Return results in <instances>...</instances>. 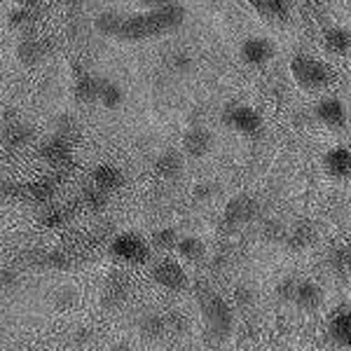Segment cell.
Here are the masks:
<instances>
[{
	"mask_svg": "<svg viewBox=\"0 0 351 351\" xmlns=\"http://www.w3.org/2000/svg\"><path fill=\"white\" fill-rule=\"evenodd\" d=\"M16 52H19V59L24 61V64H38V61L47 54V45L43 40H36V38H24Z\"/></svg>",
	"mask_w": 351,
	"mask_h": 351,
	"instance_id": "27",
	"label": "cell"
},
{
	"mask_svg": "<svg viewBox=\"0 0 351 351\" xmlns=\"http://www.w3.org/2000/svg\"><path fill=\"white\" fill-rule=\"evenodd\" d=\"M127 295H129L127 276H124L122 271H115V274H110L108 281H106L104 293H101V302H104V307L115 309L127 300Z\"/></svg>",
	"mask_w": 351,
	"mask_h": 351,
	"instance_id": "11",
	"label": "cell"
},
{
	"mask_svg": "<svg viewBox=\"0 0 351 351\" xmlns=\"http://www.w3.org/2000/svg\"><path fill=\"white\" fill-rule=\"evenodd\" d=\"M274 56V43L267 38H248L241 45V59L251 66H263Z\"/></svg>",
	"mask_w": 351,
	"mask_h": 351,
	"instance_id": "10",
	"label": "cell"
},
{
	"mask_svg": "<svg viewBox=\"0 0 351 351\" xmlns=\"http://www.w3.org/2000/svg\"><path fill=\"white\" fill-rule=\"evenodd\" d=\"M71 216H73L71 204H47V206L40 211L38 220H40V225H45V228L59 230V228H64L68 220H71Z\"/></svg>",
	"mask_w": 351,
	"mask_h": 351,
	"instance_id": "17",
	"label": "cell"
},
{
	"mask_svg": "<svg viewBox=\"0 0 351 351\" xmlns=\"http://www.w3.org/2000/svg\"><path fill=\"white\" fill-rule=\"evenodd\" d=\"M56 195V180L45 176V178L33 180L31 185H26V197L38 204H49Z\"/></svg>",
	"mask_w": 351,
	"mask_h": 351,
	"instance_id": "21",
	"label": "cell"
},
{
	"mask_svg": "<svg viewBox=\"0 0 351 351\" xmlns=\"http://www.w3.org/2000/svg\"><path fill=\"white\" fill-rule=\"evenodd\" d=\"M122 180H124L122 171L112 167V164H101V167H96L94 171H92V183L96 185V188L104 190V192L120 190Z\"/></svg>",
	"mask_w": 351,
	"mask_h": 351,
	"instance_id": "18",
	"label": "cell"
},
{
	"mask_svg": "<svg viewBox=\"0 0 351 351\" xmlns=\"http://www.w3.org/2000/svg\"><path fill=\"white\" fill-rule=\"evenodd\" d=\"M260 216V204L251 195H237L225 204V216L223 223L228 228H241V225L253 223Z\"/></svg>",
	"mask_w": 351,
	"mask_h": 351,
	"instance_id": "5",
	"label": "cell"
},
{
	"mask_svg": "<svg viewBox=\"0 0 351 351\" xmlns=\"http://www.w3.org/2000/svg\"><path fill=\"white\" fill-rule=\"evenodd\" d=\"M291 73L302 89H321L332 82V71L324 61L300 54L291 61Z\"/></svg>",
	"mask_w": 351,
	"mask_h": 351,
	"instance_id": "3",
	"label": "cell"
},
{
	"mask_svg": "<svg viewBox=\"0 0 351 351\" xmlns=\"http://www.w3.org/2000/svg\"><path fill=\"white\" fill-rule=\"evenodd\" d=\"M183 155L180 152H176V150H167V152H162L160 157H157V162H155V171L162 176V178H167V180H173V178H178L180 173H183Z\"/></svg>",
	"mask_w": 351,
	"mask_h": 351,
	"instance_id": "19",
	"label": "cell"
},
{
	"mask_svg": "<svg viewBox=\"0 0 351 351\" xmlns=\"http://www.w3.org/2000/svg\"><path fill=\"white\" fill-rule=\"evenodd\" d=\"M324 167L328 176L337 180H344L351 176V150L344 148V145H337V148L328 150L324 157Z\"/></svg>",
	"mask_w": 351,
	"mask_h": 351,
	"instance_id": "12",
	"label": "cell"
},
{
	"mask_svg": "<svg viewBox=\"0 0 351 351\" xmlns=\"http://www.w3.org/2000/svg\"><path fill=\"white\" fill-rule=\"evenodd\" d=\"M192 64V59H190V54H185V52H176L171 56V68H176V71H188Z\"/></svg>",
	"mask_w": 351,
	"mask_h": 351,
	"instance_id": "43",
	"label": "cell"
},
{
	"mask_svg": "<svg viewBox=\"0 0 351 351\" xmlns=\"http://www.w3.org/2000/svg\"><path fill=\"white\" fill-rule=\"evenodd\" d=\"M180 258L190 260V263H199L206 256V243H204L199 237H180L178 246H176Z\"/></svg>",
	"mask_w": 351,
	"mask_h": 351,
	"instance_id": "22",
	"label": "cell"
},
{
	"mask_svg": "<svg viewBox=\"0 0 351 351\" xmlns=\"http://www.w3.org/2000/svg\"><path fill=\"white\" fill-rule=\"evenodd\" d=\"M80 204L84 208H89V211L101 213L106 206H108V192H104V190L96 188V185L92 183V185H87V188H82Z\"/></svg>",
	"mask_w": 351,
	"mask_h": 351,
	"instance_id": "24",
	"label": "cell"
},
{
	"mask_svg": "<svg viewBox=\"0 0 351 351\" xmlns=\"http://www.w3.org/2000/svg\"><path fill=\"white\" fill-rule=\"evenodd\" d=\"M164 321H167V330L176 332V335H183V332H188V328H190V319L183 314V311H169V314L164 316Z\"/></svg>",
	"mask_w": 351,
	"mask_h": 351,
	"instance_id": "32",
	"label": "cell"
},
{
	"mask_svg": "<svg viewBox=\"0 0 351 351\" xmlns=\"http://www.w3.org/2000/svg\"><path fill=\"white\" fill-rule=\"evenodd\" d=\"M293 304L300 307L302 311H314L324 304V288H321L316 281L309 279H300L298 288H295V298H293Z\"/></svg>",
	"mask_w": 351,
	"mask_h": 351,
	"instance_id": "9",
	"label": "cell"
},
{
	"mask_svg": "<svg viewBox=\"0 0 351 351\" xmlns=\"http://www.w3.org/2000/svg\"><path fill=\"white\" fill-rule=\"evenodd\" d=\"M220 192V185L213 183V180H204V183L195 185V190H192V197H195L197 202H211L216 199Z\"/></svg>",
	"mask_w": 351,
	"mask_h": 351,
	"instance_id": "35",
	"label": "cell"
},
{
	"mask_svg": "<svg viewBox=\"0 0 351 351\" xmlns=\"http://www.w3.org/2000/svg\"><path fill=\"white\" fill-rule=\"evenodd\" d=\"M138 330L145 339H160L164 332H167V321H164L162 314L150 311V314H145L143 319L138 321Z\"/></svg>",
	"mask_w": 351,
	"mask_h": 351,
	"instance_id": "25",
	"label": "cell"
},
{
	"mask_svg": "<svg viewBox=\"0 0 351 351\" xmlns=\"http://www.w3.org/2000/svg\"><path fill=\"white\" fill-rule=\"evenodd\" d=\"M307 3H324V0H307Z\"/></svg>",
	"mask_w": 351,
	"mask_h": 351,
	"instance_id": "48",
	"label": "cell"
},
{
	"mask_svg": "<svg viewBox=\"0 0 351 351\" xmlns=\"http://www.w3.org/2000/svg\"><path fill=\"white\" fill-rule=\"evenodd\" d=\"M89 339H92V330L89 328H77L75 335H73V342L75 344H87Z\"/></svg>",
	"mask_w": 351,
	"mask_h": 351,
	"instance_id": "44",
	"label": "cell"
},
{
	"mask_svg": "<svg viewBox=\"0 0 351 351\" xmlns=\"http://www.w3.org/2000/svg\"><path fill=\"white\" fill-rule=\"evenodd\" d=\"M286 232H288V228L279 218H269V220H265V225H263V237L269 241H284Z\"/></svg>",
	"mask_w": 351,
	"mask_h": 351,
	"instance_id": "33",
	"label": "cell"
},
{
	"mask_svg": "<svg viewBox=\"0 0 351 351\" xmlns=\"http://www.w3.org/2000/svg\"><path fill=\"white\" fill-rule=\"evenodd\" d=\"M31 138H33V129L28 127L26 122L10 120L3 127V143L10 145V148H19V145H26Z\"/></svg>",
	"mask_w": 351,
	"mask_h": 351,
	"instance_id": "20",
	"label": "cell"
},
{
	"mask_svg": "<svg viewBox=\"0 0 351 351\" xmlns=\"http://www.w3.org/2000/svg\"><path fill=\"white\" fill-rule=\"evenodd\" d=\"M178 230L173 228H162L157 230L155 234H152V243H155L157 248H162V251H171V248L178 246Z\"/></svg>",
	"mask_w": 351,
	"mask_h": 351,
	"instance_id": "30",
	"label": "cell"
},
{
	"mask_svg": "<svg viewBox=\"0 0 351 351\" xmlns=\"http://www.w3.org/2000/svg\"><path fill=\"white\" fill-rule=\"evenodd\" d=\"M0 195L5 199H19V197H26V185L14 183V180H3L0 183Z\"/></svg>",
	"mask_w": 351,
	"mask_h": 351,
	"instance_id": "41",
	"label": "cell"
},
{
	"mask_svg": "<svg viewBox=\"0 0 351 351\" xmlns=\"http://www.w3.org/2000/svg\"><path fill=\"white\" fill-rule=\"evenodd\" d=\"M77 304V291H73V288H61L59 293L54 295V307L56 309H73Z\"/></svg>",
	"mask_w": 351,
	"mask_h": 351,
	"instance_id": "39",
	"label": "cell"
},
{
	"mask_svg": "<svg viewBox=\"0 0 351 351\" xmlns=\"http://www.w3.org/2000/svg\"><path fill=\"white\" fill-rule=\"evenodd\" d=\"M316 117H319L326 127L339 129L347 122V110H344L342 101L335 99V96H328V99L319 101V106H316Z\"/></svg>",
	"mask_w": 351,
	"mask_h": 351,
	"instance_id": "14",
	"label": "cell"
},
{
	"mask_svg": "<svg viewBox=\"0 0 351 351\" xmlns=\"http://www.w3.org/2000/svg\"><path fill=\"white\" fill-rule=\"evenodd\" d=\"M223 122L234 129V132L246 136L260 132V127H263V117L251 106H228L223 112Z\"/></svg>",
	"mask_w": 351,
	"mask_h": 351,
	"instance_id": "6",
	"label": "cell"
},
{
	"mask_svg": "<svg viewBox=\"0 0 351 351\" xmlns=\"http://www.w3.org/2000/svg\"><path fill=\"white\" fill-rule=\"evenodd\" d=\"M122 19L117 12H104L96 19V28H99L101 33H106V36H117L120 33V26H122Z\"/></svg>",
	"mask_w": 351,
	"mask_h": 351,
	"instance_id": "31",
	"label": "cell"
},
{
	"mask_svg": "<svg viewBox=\"0 0 351 351\" xmlns=\"http://www.w3.org/2000/svg\"><path fill=\"white\" fill-rule=\"evenodd\" d=\"M80 134V127H77V122L73 120V117H59V122H56V136L64 141H75V136Z\"/></svg>",
	"mask_w": 351,
	"mask_h": 351,
	"instance_id": "34",
	"label": "cell"
},
{
	"mask_svg": "<svg viewBox=\"0 0 351 351\" xmlns=\"http://www.w3.org/2000/svg\"><path fill=\"white\" fill-rule=\"evenodd\" d=\"M298 281L295 276H286V279L279 281V286H276V298L281 300V302H293V298H295V288H298Z\"/></svg>",
	"mask_w": 351,
	"mask_h": 351,
	"instance_id": "37",
	"label": "cell"
},
{
	"mask_svg": "<svg viewBox=\"0 0 351 351\" xmlns=\"http://www.w3.org/2000/svg\"><path fill=\"white\" fill-rule=\"evenodd\" d=\"M324 43H326L328 52L344 54V52H349V47H351V33L339 26H332L324 33Z\"/></svg>",
	"mask_w": 351,
	"mask_h": 351,
	"instance_id": "23",
	"label": "cell"
},
{
	"mask_svg": "<svg viewBox=\"0 0 351 351\" xmlns=\"http://www.w3.org/2000/svg\"><path fill=\"white\" fill-rule=\"evenodd\" d=\"M150 274L157 284L162 288H169V291H185V288L190 286V279H188V274H185V269L180 267L176 260H169V258L152 265Z\"/></svg>",
	"mask_w": 351,
	"mask_h": 351,
	"instance_id": "7",
	"label": "cell"
},
{
	"mask_svg": "<svg viewBox=\"0 0 351 351\" xmlns=\"http://www.w3.org/2000/svg\"><path fill=\"white\" fill-rule=\"evenodd\" d=\"M16 286H19V271L14 267L0 269V288H3V291H14Z\"/></svg>",
	"mask_w": 351,
	"mask_h": 351,
	"instance_id": "42",
	"label": "cell"
},
{
	"mask_svg": "<svg viewBox=\"0 0 351 351\" xmlns=\"http://www.w3.org/2000/svg\"><path fill=\"white\" fill-rule=\"evenodd\" d=\"M31 10L33 8H14L12 12H10V26H12V28H26L28 24H33L36 14H33Z\"/></svg>",
	"mask_w": 351,
	"mask_h": 351,
	"instance_id": "38",
	"label": "cell"
},
{
	"mask_svg": "<svg viewBox=\"0 0 351 351\" xmlns=\"http://www.w3.org/2000/svg\"><path fill=\"white\" fill-rule=\"evenodd\" d=\"M213 148V134L204 127H192L183 138V150L190 157H206Z\"/></svg>",
	"mask_w": 351,
	"mask_h": 351,
	"instance_id": "15",
	"label": "cell"
},
{
	"mask_svg": "<svg viewBox=\"0 0 351 351\" xmlns=\"http://www.w3.org/2000/svg\"><path fill=\"white\" fill-rule=\"evenodd\" d=\"M316 237H319L316 234V228L309 220H298V223H293L291 228H288L284 243L291 251H307L309 246L316 243Z\"/></svg>",
	"mask_w": 351,
	"mask_h": 351,
	"instance_id": "8",
	"label": "cell"
},
{
	"mask_svg": "<svg viewBox=\"0 0 351 351\" xmlns=\"http://www.w3.org/2000/svg\"><path fill=\"white\" fill-rule=\"evenodd\" d=\"M253 8L258 10L265 19H286L288 16V8H286V0H251Z\"/></svg>",
	"mask_w": 351,
	"mask_h": 351,
	"instance_id": "28",
	"label": "cell"
},
{
	"mask_svg": "<svg viewBox=\"0 0 351 351\" xmlns=\"http://www.w3.org/2000/svg\"><path fill=\"white\" fill-rule=\"evenodd\" d=\"M89 239H92L94 243H104V241H112L115 239V228H112V223H101L96 225V228H92V232H89Z\"/></svg>",
	"mask_w": 351,
	"mask_h": 351,
	"instance_id": "40",
	"label": "cell"
},
{
	"mask_svg": "<svg viewBox=\"0 0 351 351\" xmlns=\"http://www.w3.org/2000/svg\"><path fill=\"white\" fill-rule=\"evenodd\" d=\"M328 332H330V339L337 347H351V309L349 307H342L332 314Z\"/></svg>",
	"mask_w": 351,
	"mask_h": 351,
	"instance_id": "16",
	"label": "cell"
},
{
	"mask_svg": "<svg viewBox=\"0 0 351 351\" xmlns=\"http://www.w3.org/2000/svg\"><path fill=\"white\" fill-rule=\"evenodd\" d=\"M110 256L122 260L129 265H145L150 260V246L143 237L134 234V232H124V234H115L110 241Z\"/></svg>",
	"mask_w": 351,
	"mask_h": 351,
	"instance_id": "4",
	"label": "cell"
},
{
	"mask_svg": "<svg viewBox=\"0 0 351 351\" xmlns=\"http://www.w3.org/2000/svg\"><path fill=\"white\" fill-rule=\"evenodd\" d=\"M234 304L241 309H251L253 304H256V291H253V286L248 284H241L234 288Z\"/></svg>",
	"mask_w": 351,
	"mask_h": 351,
	"instance_id": "36",
	"label": "cell"
},
{
	"mask_svg": "<svg viewBox=\"0 0 351 351\" xmlns=\"http://www.w3.org/2000/svg\"><path fill=\"white\" fill-rule=\"evenodd\" d=\"M122 99H124V94H122V89L117 87V84H112V82H108V80L101 82L99 101L106 106V108H120Z\"/></svg>",
	"mask_w": 351,
	"mask_h": 351,
	"instance_id": "29",
	"label": "cell"
},
{
	"mask_svg": "<svg viewBox=\"0 0 351 351\" xmlns=\"http://www.w3.org/2000/svg\"><path fill=\"white\" fill-rule=\"evenodd\" d=\"M143 5H148V8H164V5H171V3H176V0H141Z\"/></svg>",
	"mask_w": 351,
	"mask_h": 351,
	"instance_id": "45",
	"label": "cell"
},
{
	"mask_svg": "<svg viewBox=\"0 0 351 351\" xmlns=\"http://www.w3.org/2000/svg\"><path fill=\"white\" fill-rule=\"evenodd\" d=\"M183 19L185 10L178 3L164 5V8H155L143 14L124 16L117 38H122V40H145V38L173 31V28L183 24Z\"/></svg>",
	"mask_w": 351,
	"mask_h": 351,
	"instance_id": "1",
	"label": "cell"
},
{
	"mask_svg": "<svg viewBox=\"0 0 351 351\" xmlns=\"http://www.w3.org/2000/svg\"><path fill=\"white\" fill-rule=\"evenodd\" d=\"M19 3H21V8H36L38 0H19Z\"/></svg>",
	"mask_w": 351,
	"mask_h": 351,
	"instance_id": "47",
	"label": "cell"
},
{
	"mask_svg": "<svg viewBox=\"0 0 351 351\" xmlns=\"http://www.w3.org/2000/svg\"><path fill=\"white\" fill-rule=\"evenodd\" d=\"M110 351H132V347H129V344H124V342H117V344H112Z\"/></svg>",
	"mask_w": 351,
	"mask_h": 351,
	"instance_id": "46",
	"label": "cell"
},
{
	"mask_svg": "<svg viewBox=\"0 0 351 351\" xmlns=\"http://www.w3.org/2000/svg\"><path fill=\"white\" fill-rule=\"evenodd\" d=\"M101 82H104V80H99V77H92V75L77 77V82H75V99L77 101H84V104L99 101Z\"/></svg>",
	"mask_w": 351,
	"mask_h": 351,
	"instance_id": "26",
	"label": "cell"
},
{
	"mask_svg": "<svg viewBox=\"0 0 351 351\" xmlns=\"http://www.w3.org/2000/svg\"><path fill=\"white\" fill-rule=\"evenodd\" d=\"M40 155L52 169H64L71 164V143L59 138V136H52V138L43 143Z\"/></svg>",
	"mask_w": 351,
	"mask_h": 351,
	"instance_id": "13",
	"label": "cell"
},
{
	"mask_svg": "<svg viewBox=\"0 0 351 351\" xmlns=\"http://www.w3.org/2000/svg\"><path fill=\"white\" fill-rule=\"evenodd\" d=\"M195 295H197V304H199V311H202V319H204V324H206L208 339L223 342L232 332V321H234L230 302L220 295V293L213 291L208 284H204V281H197L195 284Z\"/></svg>",
	"mask_w": 351,
	"mask_h": 351,
	"instance_id": "2",
	"label": "cell"
}]
</instances>
